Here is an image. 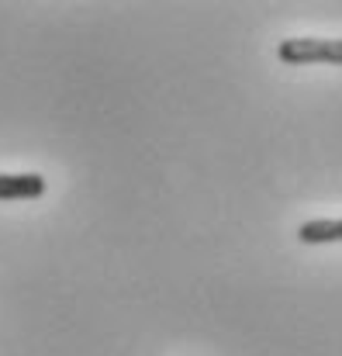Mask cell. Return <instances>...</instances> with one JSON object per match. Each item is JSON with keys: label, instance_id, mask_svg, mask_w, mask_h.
Listing matches in <instances>:
<instances>
[{"label": "cell", "instance_id": "obj_1", "mask_svg": "<svg viewBox=\"0 0 342 356\" xmlns=\"http://www.w3.org/2000/svg\"><path fill=\"white\" fill-rule=\"evenodd\" d=\"M277 56L287 66H342V38H284L277 45Z\"/></svg>", "mask_w": 342, "mask_h": 356}, {"label": "cell", "instance_id": "obj_2", "mask_svg": "<svg viewBox=\"0 0 342 356\" xmlns=\"http://www.w3.org/2000/svg\"><path fill=\"white\" fill-rule=\"evenodd\" d=\"M45 187L49 184L38 173H0V201H35Z\"/></svg>", "mask_w": 342, "mask_h": 356}, {"label": "cell", "instance_id": "obj_3", "mask_svg": "<svg viewBox=\"0 0 342 356\" xmlns=\"http://www.w3.org/2000/svg\"><path fill=\"white\" fill-rule=\"evenodd\" d=\"M298 238L304 245H325V242H342V218H311L298 229Z\"/></svg>", "mask_w": 342, "mask_h": 356}]
</instances>
